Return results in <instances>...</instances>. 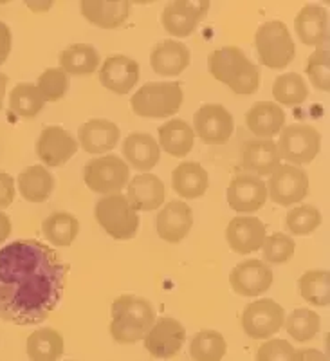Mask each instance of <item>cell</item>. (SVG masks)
Segmentation results:
<instances>
[{"label":"cell","mask_w":330,"mask_h":361,"mask_svg":"<svg viewBox=\"0 0 330 361\" xmlns=\"http://www.w3.org/2000/svg\"><path fill=\"white\" fill-rule=\"evenodd\" d=\"M67 271L60 255L35 238L0 247V318L15 325L47 320L61 302Z\"/></svg>","instance_id":"cell-1"},{"label":"cell","mask_w":330,"mask_h":361,"mask_svg":"<svg viewBox=\"0 0 330 361\" xmlns=\"http://www.w3.org/2000/svg\"><path fill=\"white\" fill-rule=\"evenodd\" d=\"M208 69L215 80L228 85L235 94H255L260 87V69L235 45L220 47L208 56Z\"/></svg>","instance_id":"cell-2"},{"label":"cell","mask_w":330,"mask_h":361,"mask_svg":"<svg viewBox=\"0 0 330 361\" xmlns=\"http://www.w3.org/2000/svg\"><path fill=\"white\" fill-rule=\"evenodd\" d=\"M110 312V334L123 345H132L143 340L155 324L154 305L143 296L121 295L114 300Z\"/></svg>","instance_id":"cell-3"},{"label":"cell","mask_w":330,"mask_h":361,"mask_svg":"<svg viewBox=\"0 0 330 361\" xmlns=\"http://www.w3.org/2000/svg\"><path fill=\"white\" fill-rule=\"evenodd\" d=\"M183 87L179 82H150L132 96V111L141 118L176 116L183 105Z\"/></svg>","instance_id":"cell-4"},{"label":"cell","mask_w":330,"mask_h":361,"mask_svg":"<svg viewBox=\"0 0 330 361\" xmlns=\"http://www.w3.org/2000/svg\"><path fill=\"white\" fill-rule=\"evenodd\" d=\"M260 63L269 69H286L296 56V45L283 22L271 20L258 27L255 35Z\"/></svg>","instance_id":"cell-5"},{"label":"cell","mask_w":330,"mask_h":361,"mask_svg":"<svg viewBox=\"0 0 330 361\" xmlns=\"http://www.w3.org/2000/svg\"><path fill=\"white\" fill-rule=\"evenodd\" d=\"M96 221L116 240H130L138 235L139 215L121 193L105 195L94 208Z\"/></svg>","instance_id":"cell-6"},{"label":"cell","mask_w":330,"mask_h":361,"mask_svg":"<svg viewBox=\"0 0 330 361\" xmlns=\"http://www.w3.org/2000/svg\"><path fill=\"white\" fill-rule=\"evenodd\" d=\"M128 179H130V169L125 159L116 154L90 159L83 169L85 185L94 193H102V195L121 192L128 185Z\"/></svg>","instance_id":"cell-7"},{"label":"cell","mask_w":330,"mask_h":361,"mask_svg":"<svg viewBox=\"0 0 330 361\" xmlns=\"http://www.w3.org/2000/svg\"><path fill=\"white\" fill-rule=\"evenodd\" d=\"M280 159L289 161L293 166L309 164L316 159L322 148V134L310 125L294 123L280 130L276 143Z\"/></svg>","instance_id":"cell-8"},{"label":"cell","mask_w":330,"mask_h":361,"mask_svg":"<svg viewBox=\"0 0 330 361\" xmlns=\"http://www.w3.org/2000/svg\"><path fill=\"white\" fill-rule=\"evenodd\" d=\"M267 197L278 206H293L309 195V176L300 166L280 164L269 177Z\"/></svg>","instance_id":"cell-9"},{"label":"cell","mask_w":330,"mask_h":361,"mask_svg":"<svg viewBox=\"0 0 330 361\" xmlns=\"http://www.w3.org/2000/svg\"><path fill=\"white\" fill-rule=\"evenodd\" d=\"M283 322H286L283 307L271 298L255 300L242 312L244 333L253 340H265L276 334L283 327Z\"/></svg>","instance_id":"cell-10"},{"label":"cell","mask_w":330,"mask_h":361,"mask_svg":"<svg viewBox=\"0 0 330 361\" xmlns=\"http://www.w3.org/2000/svg\"><path fill=\"white\" fill-rule=\"evenodd\" d=\"M209 11V2L206 0H173L168 2L161 15V24L168 33L177 38H186L197 29V25L206 18Z\"/></svg>","instance_id":"cell-11"},{"label":"cell","mask_w":330,"mask_h":361,"mask_svg":"<svg viewBox=\"0 0 330 361\" xmlns=\"http://www.w3.org/2000/svg\"><path fill=\"white\" fill-rule=\"evenodd\" d=\"M235 130L231 112L219 103H206L193 116V132L204 143L220 145L229 141Z\"/></svg>","instance_id":"cell-12"},{"label":"cell","mask_w":330,"mask_h":361,"mask_svg":"<svg viewBox=\"0 0 330 361\" xmlns=\"http://www.w3.org/2000/svg\"><path fill=\"white\" fill-rule=\"evenodd\" d=\"M186 340V329L176 318L163 316L152 325L145 336V347L157 360H170L177 356Z\"/></svg>","instance_id":"cell-13"},{"label":"cell","mask_w":330,"mask_h":361,"mask_svg":"<svg viewBox=\"0 0 330 361\" xmlns=\"http://www.w3.org/2000/svg\"><path fill=\"white\" fill-rule=\"evenodd\" d=\"M229 283L237 295L255 298V296L269 291V288L273 286V271H271L269 264H265L264 260H244L231 269Z\"/></svg>","instance_id":"cell-14"},{"label":"cell","mask_w":330,"mask_h":361,"mask_svg":"<svg viewBox=\"0 0 330 361\" xmlns=\"http://www.w3.org/2000/svg\"><path fill=\"white\" fill-rule=\"evenodd\" d=\"M267 202V186L253 173H238L228 186V204L237 214H255Z\"/></svg>","instance_id":"cell-15"},{"label":"cell","mask_w":330,"mask_h":361,"mask_svg":"<svg viewBox=\"0 0 330 361\" xmlns=\"http://www.w3.org/2000/svg\"><path fill=\"white\" fill-rule=\"evenodd\" d=\"M76 152V140L58 125L45 127L37 141V154L45 166H63Z\"/></svg>","instance_id":"cell-16"},{"label":"cell","mask_w":330,"mask_h":361,"mask_svg":"<svg viewBox=\"0 0 330 361\" xmlns=\"http://www.w3.org/2000/svg\"><path fill=\"white\" fill-rule=\"evenodd\" d=\"M99 82L116 94H128L139 82V63L125 54H112L103 62Z\"/></svg>","instance_id":"cell-17"},{"label":"cell","mask_w":330,"mask_h":361,"mask_svg":"<svg viewBox=\"0 0 330 361\" xmlns=\"http://www.w3.org/2000/svg\"><path fill=\"white\" fill-rule=\"evenodd\" d=\"M265 237V226L258 217H235L226 228V240L238 255L258 251Z\"/></svg>","instance_id":"cell-18"},{"label":"cell","mask_w":330,"mask_h":361,"mask_svg":"<svg viewBox=\"0 0 330 361\" xmlns=\"http://www.w3.org/2000/svg\"><path fill=\"white\" fill-rule=\"evenodd\" d=\"M193 226L192 208L183 201H170L157 215V235L164 243L179 244Z\"/></svg>","instance_id":"cell-19"},{"label":"cell","mask_w":330,"mask_h":361,"mask_svg":"<svg viewBox=\"0 0 330 361\" xmlns=\"http://www.w3.org/2000/svg\"><path fill=\"white\" fill-rule=\"evenodd\" d=\"M294 29L302 44L319 47L329 42V11L322 6L307 4L294 18Z\"/></svg>","instance_id":"cell-20"},{"label":"cell","mask_w":330,"mask_h":361,"mask_svg":"<svg viewBox=\"0 0 330 361\" xmlns=\"http://www.w3.org/2000/svg\"><path fill=\"white\" fill-rule=\"evenodd\" d=\"M119 135V127L109 119H90L78 130L82 148L94 156L110 152L118 145Z\"/></svg>","instance_id":"cell-21"},{"label":"cell","mask_w":330,"mask_h":361,"mask_svg":"<svg viewBox=\"0 0 330 361\" xmlns=\"http://www.w3.org/2000/svg\"><path fill=\"white\" fill-rule=\"evenodd\" d=\"M130 8L132 4L128 0H82L80 4L83 17L102 29H116L125 24L130 15Z\"/></svg>","instance_id":"cell-22"},{"label":"cell","mask_w":330,"mask_h":361,"mask_svg":"<svg viewBox=\"0 0 330 361\" xmlns=\"http://www.w3.org/2000/svg\"><path fill=\"white\" fill-rule=\"evenodd\" d=\"M245 125L262 140H273L286 125V112L274 102H258L245 114Z\"/></svg>","instance_id":"cell-23"},{"label":"cell","mask_w":330,"mask_h":361,"mask_svg":"<svg viewBox=\"0 0 330 361\" xmlns=\"http://www.w3.org/2000/svg\"><path fill=\"white\" fill-rule=\"evenodd\" d=\"M190 49L177 40H163L150 54V66L159 76H179L190 66Z\"/></svg>","instance_id":"cell-24"},{"label":"cell","mask_w":330,"mask_h":361,"mask_svg":"<svg viewBox=\"0 0 330 361\" xmlns=\"http://www.w3.org/2000/svg\"><path fill=\"white\" fill-rule=\"evenodd\" d=\"M166 190L163 180L154 173H141L134 177L128 185V202L135 212H152L163 206Z\"/></svg>","instance_id":"cell-25"},{"label":"cell","mask_w":330,"mask_h":361,"mask_svg":"<svg viewBox=\"0 0 330 361\" xmlns=\"http://www.w3.org/2000/svg\"><path fill=\"white\" fill-rule=\"evenodd\" d=\"M280 154L273 140H251L242 152V164L249 173L271 176L280 166Z\"/></svg>","instance_id":"cell-26"},{"label":"cell","mask_w":330,"mask_h":361,"mask_svg":"<svg viewBox=\"0 0 330 361\" xmlns=\"http://www.w3.org/2000/svg\"><path fill=\"white\" fill-rule=\"evenodd\" d=\"M123 156L139 172H150L161 159V150L157 141L150 134L134 132L123 143Z\"/></svg>","instance_id":"cell-27"},{"label":"cell","mask_w":330,"mask_h":361,"mask_svg":"<svg viewBox=\"0 0 330 361\" xmlns=\"http://www.w3.org/2000/svg\"><path fill=\"white\" fill-rule=\"evenodd\" d=\"M171 186L183 199L202 197L209 186L208 172L200 163L184 161L171 173Z\"/></svg>","instance_id":"cell-28"},{"label":"cell","mask_w":330,"mask_h":361,"mask_svg":"<svg viewBox=\"0 0 330 361\" xmlns=\"http://www.w3.org/2000/svg\"><path fill=\"white\" fill-rule=\"evenodd\" d=\"M18 192L28 202H45L54 192V177L42 164H33L18 173Z\"/></svg>","instance_id":"cell-29"},{"label":"cell","mask_w":330,"mask_h":361,"mask_svg":"<svg viewBox=\"0 0 330 361\" xmlns=\"http://www.w3.org/2000/svg\"><path fill=\"white\" fill-rule=\"evenodd\" d=\"M195 143V132L184 119H170L159 127V145L168 156L186 157Z\"/></svg>","instance_id":"cell-30"},{"label":"cell","mask_w":330,"mask_h":361,"mask_svg":"<svg viewBox=\"0 0 330 361\" xmlns=\"http://www.w3.org/2000/svg\"><path fill=\"white\" fill-rule=\"evenodd\" d=\"M58 60L67 76H90L99 66V53L92 45L74 44L61 51Z\"/></svg>","instance_id":"cell-31"},{"label":"cell","mask_w":330,"mask_h":361,"mask_svg":"<svg viewBox=\"0 0 330 361\" xmlns=\"http://www.w3.org/2000/svg\"><path fill=\"white\" fill-rule=\"evenodd\" d=\"M25 347H28V356L31 361H58L63 356L66 343L56 329L45 327L29 334Z\"/></svg>","instance_id":"cell-32"},{"label":"cell","mask_w":330,"mask_h":361,"mask_svg":"<svg viewBox=\"0 0 330 361\" xmlns=\"http://www.w3.org/2000/svg\"><path fill=\"white\" fill-rule=\"evenodd\" d=\"M80 231V222L73 214L56 212L42 222V233L47 243L58 247H69Z\"/></svg>","instance_id":"cell-33"},{"label":"cell","mask_w":330,"mask_h":361,"mask_svg":"<svg viewBox=\"0 0 330 361\" xmlns=\"http://www.w3.org/2000/svg\"><path fill=\"white\" fill-rule=\"evenodd\" d=\"M45 99L35 83L20 82L9 92V109L20 119L37 118L38 112L44 109Z\"/></svg>","instance_id":"cell-34"},{"label":"cell","mask_w":330,"mask_h":361,"mask_svg":"<svg viewBox=\"0 0 330 361\" xmlns=\"http://www.w3.org/2000/svg\"><path fill=\"white\" fill-rule=\"evenodd\" d=\"M300 295L316 307H329L330 304V273L325 269L305 271L298 280Z\"/></svg>","instance_id":"cell-35"},{"label":"cell","mask_w":330,"mask_h":361,"mask_svg":"<svg viewBox=\"0 0 330 361\" xmlns=\"http://www.w3.org/2000/svg\"><path fill=\"white\" fill-rule=\"evenodd\" d=\"M228 353L226 338L219 331L204 329L193 336L190 343V356L193 361H222Z\"/></svg>","instance_id":"cell-36"},{"label":"cell","mask_w":330,"mask_h":361,"mask_svg":"<svg viewBox=\"0 0 330 361\" xmlns=\"http://www.w3.org/2000/svg\"><path fill=\"white\" fill-rule=\"evenodd\" d=\"M273 96L278 105H302L309 98V87L298 73H286L278 76L273 83Z\"/></svg>","instance_id":"cell-37"},{"label":"cell","mask_w":330,"mask_h":361,"mask_svg":"<svg viewBox=\"0 0 330 361\" xmlns=\"http://www.w3.org/2000/svg\"><path fill=\"white\" fill-rule=\"evenodd\" d=\"M283 324H286L287 333H289V336L293 340L300 341V343H305V341H310L312 338H316V334L319 333L322 320H319L318 312H314L312 309L302 307L291 312Z\"/></svg>","instance_id":"cell-38"},{"label":"cell","mask_w":330,"mask_h":361,"mask_svg":"<svg viewBox=\"0 0 330 361\" xmlns=\"http://www.w3.org/2000/svg\"><path fill=\"white\" fill-rule=\"evenodd\" d=\"M287 228L298 237H309L322 226V214L312 204H302L293 208L287 214Z\"/></svg>","instance_id":"cell-39"},{"label":"cell","mask_w":330,"mask_h":361,"mask_svg":"<svg viewBox=\"0 0 330 361\" xmlns=\"http://www.w3.org/2000/svg\"><path fill=\"white\" fill-rule=\"evenodd\" d=\"M37 87L45 102H60L69 90V76L60 67H49L40 74Z\"/></svg>","instance_id":"cell-40"},{"label":"cell","mask_w":330,"mask_h":361,"mask_svg":"<svg viewBox=\"0 0 330 361\" xmlns=\"http://www.w3.org/2000/svg\"><path fill=\"white\" fill-rule=\"evenodd\" d=\"M307 76L310 83L318 90L329 92L330 90V60L329 45H319L307 60Z\"/></svg>","instance_id":"cell-41"},{"label":"cell","mask_w":330,"mask_h":361,"mask_svg":"<svg viewBox=\"0 0 330 361\" xmlns=\"http://www.w3.org/2000/svg\"><path fill=\"white\" fill-rule=\"evenodd\" d=\"M260 250L264 253L265 264H286L293 259L296 244H294L289 235L273 233L269 237H265Z\"/></svg>","instance_id":"cell-42"},{"label":"cell","mask_w":330,"mask_h":361,"mask_svg":"<svg viewBox=\"0 0 330 361\" xmlns=\"http://www.w3.org/2000/svg\"><path fill=\"white\" fill-rule=\"evenodd\" d=\"M294 347L286 340H269L258 347L257 361H293Z\"/></svg>","instance_id":"cell-43"},{"label":"cell","mask_w":330,"mask_h":361,"mask_svg":"<svg viewBox=\"0 0 330 361\" xmlns=\"http://www.w3.org/2000/svg\"><path fill=\"white\" fill-rule=\"evenodd\" d=\"M15 201V179L4 170H0V212L13 204Z\"/></svg>","instance_id":"cell-44"},{"label":"cell","mask_w":330,"mask_h":361,"mask_svg":"<svg viewBox=\"0 0 330 361\" xmlns=\"http://www.w3.org/2000/svg\"><path fill=\"white\" fill-rule=\"evenodd\" d=\"M11 44H13V35L11 29H9L8 24L0 20V66L6 63V60L9 58V53H11Z\"/></svg>","instance_id":"cell-45"},{"label":"cell","mask_w":330,"mask_h":361,"mask_svg":"<svg viewBox=\"0 0 330 361\" xmlns=\"http://www.w3.org/2000/svg\"><path fill=\"white\" fill-rule=\"evenodd\" d=\"M293 361H326V357L316 349H300L294 350Z\"/></svg>","instance_id":"cell-46"},{"label":"cell","mask_w":330,"mask_h":361,"mask_svg":"<svg viewBox=\"0 0 330 361\" xmlns=\"http://www.w3.org/2000/svg\"><path fill=\"white\" fill-rule=\"evenodd\" d=\"M13 230V224H11V219L4 214V212H0V246L6 243L11 235Z\"/></svg>","instance_id":"cell-47"},{"label":"cell","mask_w":330,"mask_h":361,"mask_svg":"<svg viewBox=\"0 0 330 361\" xmlns=\"http://www.w3.org/2000/svg\"><path fill=\"white\" fill-rule=\"evenodd\" d=\"M8 74L0 73V111L4 107V98H6V90H8Z\"/></svg>","instance_id":"cell-48"},{"label":"cell","mask_w":330,"mask_h":361,"mask_svg":"<svg viewBox=\"0 0 330 361\" xmlns=\"http://www.w3.org/2000/svg\"><path fill=\"white\" fill-rule=\"evenodd\" d=\"M29 6V9H33V11H47V9L51 8V6H53V2H47V4H44V6H33V4H28Z\"/></svg>","instance_id":"cell-49"},{"label":"cell","mask_w":330,"mask_h":361,"mask_svg":"<svg viewBox=\"0 0 330 361\" xmlns=\"http://www.w3.org/2000/svg\"><path fill=\"white\" fill-rule=\"evenodd\" d=\"M69 361H76V360H69Z\"/></svg>","instance_id":"cell-50"}]
</instances>
